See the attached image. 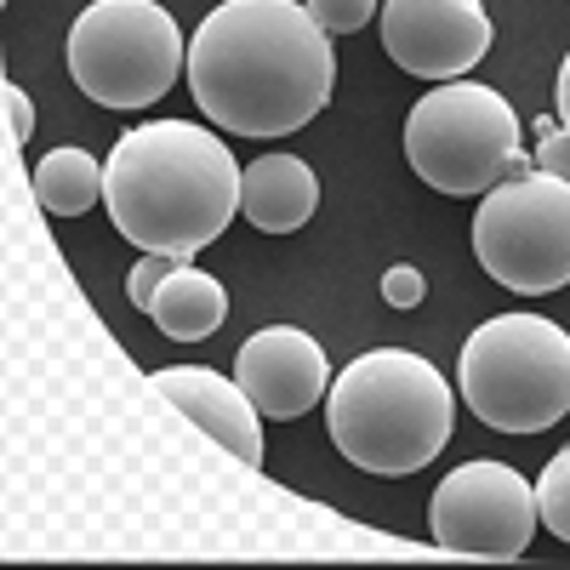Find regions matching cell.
<instances>
[{
  "instance_id": "6da1fadb",
  "label": "cell",
  "mask_w": 570,
  "mask_h": 570,
  "mask_svg": "<svg viewBox=\"0 0 570 570\" xmlns=\"http://www.w3.org/2000/svg\"><path fill=\"white\" fill-rule=\"evenodd\" d=\"M337 86L331 35L297 0H223L188 40V91L228 137H292Z\"/></svg>"
},
{
  "instance_id": "e0dca14e",
  "label": "cell",
  "mask_w": 570,
  "mask_h": 570,
  "mask_svg": "<svg viewBox=\"0 0 570 570\" xmlns=\"http://www.w3.org/2000/svg\"><path fill=\"white\" fill-rule=\"evenodd\" d=\"M171 268H177L171 257H160V252H142V257H137V268H131V279H126V297H131V308L149 314V303H155V292L166 285V274H171Z\"/></svg>"
},
{
  "instance_id": "7c38bea8",
  "label": "cell",
  "mask_w": 570,
  "mask_h": 570,
  "mask_svg": "<svg viewBox=\"0 0 570 570\" xmlns=\"http://www.w3.org/2000/svg\"><path fill=\"white\" fill-rule=\"evenodd\" d=\"M320 206V177L297 155H263L240 177V212L263 234H297Z\"/></svg>"
},
{
  "instance_id": "30bf717a",
  "label": "cell",
  "mask_w": 570,
  "mask_h": 570,
  "mask_svg": "<svg viewBox=\"0 0 570 570\" xmlns=\"http://www.w3.org/2000/svg\"><path fill=\"white\" fill-rule=\"evenodd\" d=\"M234 383L252 394V405L274 422H297L308 416L325 389H331V360L325 348L297 325H268L257 337L240 343L234 354Z\"/></svg>"
},
{
  "instance_id": "9a60e30c",
  "label": "cell",
  "mask_w": 570,
  "mask_h": 570,
  "mask_svg": "<svg viewBox=\"0 0 570 570\" xmlns=\"http://www.w3.org/2000/svg\"><path fill=\"white\" fill-rule=\"evenodd\" d=\"M537 519L559 542H570V445L553 451L548 468H542V480H537Z\"/></svg>"
},
{
  "instance_id": "ffe728a7",
  "label": "cell",
  "mask_w": 570,
  "mask_h": 570,
  "mask_svg": "<svg viewBox=\"0 0 570 570\" xmlns=\"http://www.w3.org/2000/svg\"><path fill=\"white\" fill-rule=\"evenodd\" d=\"M0 98H7V120H12V137H29L35 131V109H29V98H23V86H0Z\"/></svg>"
},
{
  "instance_id": "5bb4252c",
  "label": "cell",
  "mask_w": 570,
  "mask_h": 570,
  "mask_svg": "<svg viewBox=\"0 0 570 570\" xmlns=\"http://www.w3.org/2000/svg\"><path fill=\"white\" fill-rule=\"evenodd\" d=\"M35 200L52 217H80L104 200V166L86 149H52L35 166Z\"/></svg>"
},
{
  "instance_id": "8992f818",
  "label": "cell",
  "mask_w": 570,
  "mask_h": 570,
  "mask_svg": "<svg viewBox=\"0 0 570 570\" xmlns=\"http://www.w3.org/2000/svg\"><path fill=\"white\" fill-rule=\"evenodd\" d=\"M519 155V115L480 80H445L405 115V160L440 195H491Z\"/></svg>"
},
{
  "instance_id": "8fae6325",
  "label": "cell",
  "mask_w": 570,
  "mask_h": 570,
  "mask_svg": "<svg viewBox=\"0 0 570 570\" xmlns=\"http://www.w3.org/2000/svg\"><path fill=\"white\" fill-rule=\"evenodd\" d=\"M149 389L160 400H171V411H183L206 434L246 468H263V411L252 405V394L228 376L206 371V365H166L149 376Z\"/></svg>"
},
{
  "instance_id": "ac0fdd59",
  "label": "cell",
  "mask_w": 570,
  "mask_h": 570,
  "mask_svg": "<svg viewBox=\"0 0 570 570\" xmlns=\"http://www.w3.org/2000/svg\"><path fill=\"white\" fill-rule=\"evenodd\" d=\"M422 297H428V279H422V268L394 263V268L383 274V303H389V308H416Z\"/></svg>"
},
{
  "instance_id": "5b68a950",
  "label": "cell",
  "mask_w": 570,
  "mask_h": 570,
  "mask_svg": "<svg viewBox=\"0 0 570 570\" xmlns=\"http://www.w3.org/2000/svg\"><path fill=\"white\" fill-rule=\"evenodd\" d=\"M69 75L104 109H149L188 69V40L160 0H91L69 29Z\"/></svg>"
},
{
  "instance_id": "52a82bcc",
  "label": "cell",
  "mask_w": 570,
  "mask_h": 570,
  "mask_svg": "<svg viewBox=\"0 0 570 570\" xmlns=\"http://www.w3.org/2000/svg\"><path fill=\"white\" fill-rule=\"evenodd\" d=\"M473 257L519 297L570 285V183L537 166L497 183L473 217Z\"/></svg>"
},
{
  "instance_id": "2e32d148",
  "label": "cell",
  "mask_w": 570,
  "mask_h": 570,
  "mask_svg": "<svg viewBox=\"0 0 570 570\" xmlns=\"http://www.w3.org/2000/svg\"><path fill=\"white\" fill-rule=\"evenodd\" d=\"M325 35H354L376 18V0H303Z\"/></svg>"
},
{
  "instance_id": "7a4b0ae2",
  "label": "cell",
  "mask_w": 570,
  "mask_h": 570,
  "mask_svg": "<svg viewBox=\"0 0 570 570\" xmlns=\"http://www.w3.org/2000/svg\"><path fill=\"white\" fill-rule=\"evenodd\" d=\"M240 166L228 142L195 120H155L115 142L104 160L109 223L137 252L188 263L240 212Z\"/></svg>"
},
{
  "instance_id": "ba28073f",
  "label": "cell",
  "mask_w": 570,
  "mask_h": 570,
  "mask_svg": "<svg viewBox=\"0 0 570 570\" xmlns=\"http://www.w3.org/2000/svg\"><path fill=\"white\" fill-rule=\"evenodd\" d=\"M428 531L468 559H519L537 537V485L508 462H462L428 497Z\"/></svg>"
},
{
  "instance_id": "277c9868",
  "label": "cell",
  "mask_w": 570,
  "mask_h": 570,
  "mask_svg": "<svg viewBox=\"0 0 570 570\" xmlns=\"http://www.w3.org/2000/svg\"><path fill=\"white\" fill-rule=\"evenodd\" d=\"M456 389L497 434H542L570 416V331L542 314H497L462 343Z\"/></svg>"
},
{
  "instance_id": "d6986e66",
  "label": "cell",
  "mask_w": 570,
  "mask_h": 570,
  "mask_svg": "<svg viewBox=\"0 0 570 570\" xmlns=\"http://www.w3.org/2000/svg\"><path fill=\"white\" fill-rule=\"evenodd\" d=\"M537 171H553V177L570 183V131L564 126L548 131V137H537Z\"/></svg>"
},
{
  "instance_id": "3957f363",
  "label": "cell",
  "mask_w": 570,
  "mask_h": 570,
  "mask_svg": "<svg viewBox=\"0 0 570 570\" xmlns=\"http://www.w3.org/2000/svg\"><path fill=\"white\" fill-rule=\"evenodd\" d=\"M325 428L343 462L360 473H400L428 468L456 428L451 383L411 348H371L343 365V376L325 389Z\"/></svg>"
},
{
  "instance_id": "4fadbf2b",
  "label": "cell",
  "mask_w": 570,
  "mask_h": 570,
  "mask_svg": "<svg viewBox=\"0 0 570 570\" xmlns=\"http://www.w3.org/2000/svg\"><path fill=\"white\" fill-rule=\"evenodd\" d=\"M149 320L166 331L171 343H200V337H212V331L228 320V292L206 268L177 263L166 274V285L155 292V303H149Z\"/></svg>"
},
{
  "instance_id": "44dd1931",
  "label": "cell",
  "mask_w": 570,
  "mask_h": 570,
  "mask_svg": "<svg viewBox=\"0 0 570 570\" xmlns=\"http://www.w3.org/2000/svg\"><path fill=\"white\" fill-rule=\"evenodd\" d=\"M553 98H559V126L570 131V52H564V63H559V86H553Z\"/></svg>"
},
{
  "instance_id": "9c48e42d",
  "label": "cell",
  "mask_w": 570,
  "mask_h": 570,
  "mask_svg": "<svg viewBox=\"0 0 570 570\" xmlns=\"http://www.w3.org/2000/svg\"><path fill=\"white\" fill-rule=\"evenodd\" d=\"M383 52L416 80H462L491 52L480 0H383Z\"/></svg>"
}]
</instances>
